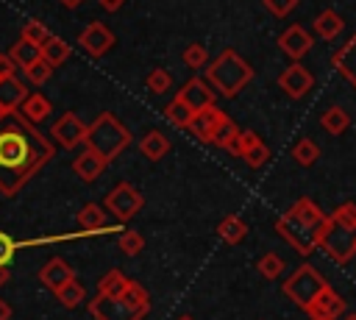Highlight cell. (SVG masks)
I'll return each instance as SVG.
<instances>
[{"mask_svg":"<svg viewBox=\"0 0 356 320\" xmlns=\"http://www.w3.org/2000/svg\"><path fill=\"white\" fill-rule=\"evenodd\" d=\"M56 147L17 111L0 117V192L14 198L50 159Z\"/></svg>","mask_w":356,"mask_h":320,"instance_id":"1","label":"cell"},{"mask_svg":"<svg viewBox=\"0 0 356 320\" xmlns=\"http://www.w3.org/2000/svg\"><path fill=\"white\" fill-rule=\"evenodd\" d=\"M147 312H150V295L134 278L122 295H117V298L95 295L89 301V314L95 320H142Z\"/></svg>","mask_w":356,"mask_h":320,"instance_id":"2","label":"cell"},{"mask_svg":"<svg viewBox=\"0 0 356 320\" xmlns=\"http://www.w3.org/2000/svg\"><path fill=\"white\" fill-rule=\"evenodd\" d=\"M83 145L89 150H95L106 164L114 161L128 145H131V131L111 114V111H100L89 125H86V139Z\"/></svg>","mask_w":356,"mask_h":320,"instance_id":"3","label":"cell"},{"mask_svg":"<svg viewBox=\"0 0 356 320\" xmlns=\"http://www.w3.org/2000/svg\"><path fill=\"white\" fill-rule=\"evenodd\" d=\"M206 81L222 95V97H234L242 92V86H248L253 81V67L236 53V50H222L211 64H206Z\"/></svg>","mask_w":356,"mask_h":320,"instance_id":"4","label":"cell"},{"mask_svg":"<svg viewBox=\"0 0 356 320\" xmlns=\"http://www.w3.org/2000/svg\"><path fill=\"white\" fill-rule=\"evenodd\" d=\"M317 248H323L334 262L345 264L356 256V228H348L337 223L331 214H325V223L317 234Z\"/></svg>","mask_w":356,"mask_h":320,"instance_id":"5","label":"cell"},{"mask_svg":"<svg viewBox=\"0 0 356 320\" xmlns=\"http://www.w3.org/2000/svg\"><path fill=\"white\" fill-rule=\"evenodd\" d=\"M325 287H328V281H325L323 273H320L317 267H312V264H300V267L281 284L284 295H286L298 309H303V312H306V306H309Z\"/></svg>","mask_w":356,"mask_h":320,"instance_id":"6","label":"cell"},{"mask_svg":"<svg viewBox=\"0 0 356 320\" xmlns=\"http://www.w3.org/2000/svg\"><path fill=\"white\" fill-rule=\"evenodd\" d=\"M275 231H278V237H281L286 245H292L300 256H312V253L317 250V234H320V228H312V225L300 223V220L292 217L289 211L275 220Z\"/></svg>","mask_w":356,"mask_h":320,"instance_id":"7","label":"cell"},{"mask_svg":"<svg viewBox=\"0 0 356 320\" xmlns=\"http://www.w3.org/2000/svg\"><path fill=\"white\" fill-rule=\"evenodd\" d=\"M142 206H145L142 192H139L134 184H128V181L117 184V186L106 195V209H108L120 223H128L134 214H139Z\"/></svg>","mask_w":356,"mask_h":320,"instance_id":"8","label":"cell"},{"mask_svg":"<svg viewBox=\"0 0 356 320\" xmlns=\"http://www.w3.org/2000/svg\"><path fill=\"white\" fill-rule=\"evenodd\" d=\"M53 139H56V145L58 147H78V145H83V139H86V122L75 114V111H64L56 122H53Z\"/></svg>","mask_w":356,"mask_h":320,"instance_id":"9","label":"cell"},{"mask_svg":"<svg viewBox=\"0 0 356 320\" xmlns=\"http://www.w3.org/2000/svg\"><path fill=\"white\" fill-rule=\"evenodd\" d=\"M348 312V303L339 292H334V287H325L309 306H306V314L309 320H339L342 314Z\"/></svg>","mask_w":356,"mask_h":320,"instance_id":"10","label":"cell"},{"mask_svg":"<svg viewBox=\"0 0 356 320\" xmlns=\"http://www.w3.org/2000/svg\"><path fill=\"white\" fill-rule=\"evenodd\" d=\"M78 45L89 53V56H95V58H100L103 53H108L111 47H114V33L103 25V22H89L83 31H81V36H78Z\"/></svg>","mask_w":356,"mask_h":320,"instance_id":"11","label":"cell"},{"mask_svg":"<svg viewBox=\"0 0 356 320\" xmlns=\"http://www.w3.org/2000/svg\"><path fill=\"white\" fill-rule=\"evenodd\" d=\"M222 120H225L222 109H217V106L211 103V106L200 109L197 114H192V120H189L186 131H192V134H195V139H200V142H211V136H214V131L222 125Z\"/></svg>","mask_w":356,"mask_h":320,"instance_id":"12","label":"cell"},{"mask_svg":"<svg viewBox=\"0 0 356 320\" xmlns=\"http://www.w3.org/2000/svg\"><path fill=\"white\" fill-rule=\"evenodd\" d=\"M175 97H178L181 103H186V106L192 109V114H197L200 109H206V106L214 103L211 86H209L206 81H200V78H189V81L181 86V92H178Z\"/></svg>","mask_w":356,"mask_h":320,"instance_id":"13","label":"cell"},{"mask_svg":"<svg viewBox=\"0 0 356 320\" xmlns=\"http://www.w3.org/2000/svg\"><path fill=\"white\" fill-rule=\"evenodd\" d=\"M278 47L289 56V58H300L312 50V33L303 25H289L286 31H281L278 36Z\"/></svg>","mask_w":356,"mask_h":320,"instance_id":"14","label":"cell"},{"mask_svg":"<svg viewBox=\"0 0 356 320\" xmlns=\"http://www.w3.org/2000/svg\"><path fill=\"white\" fill-rule=\"evenodd\" d=\"M278 86L289 95V97H303L309 89H312V72L306 70V67H300V64H289L281 75H278Z\"/></svg>","mask_w":356,"mask_h":320,"instance_id":"15","label":"cell"},{"mask_svg":"<svg viewBox=\"0 0 356 320\" xmlns=\"http://www.w3.org/2000/svg\"><path fill=\"white\" fill-rule=\"evenodd\" d=\"M75 278V273H72V267L64 262V259H50V262H44L42 264V270H39V281L50 289V292H58L67 281H72Z\"/></svg>","mask_w":356,"mask_h":320,"instance_id":"16","label":"cell"},{"mask_svg":"<svg viewBox=\"0 0 356 320\" xmlns=\"http://www.w3.org/2000/svg\"><path fill=\"white\" fill-rule=\"evenodd\" d=\"M50 111H53V103H50L42 92H28V97H25L22 106L17 109V114H19L25 122H31V125L44 122V120L50 117Z\"/></svg>","mask_w":356,"mask_h":320,"instance_id":"17","label":"cell"},{"mask_svg":"<svg viewBox=\"0 0 356 320\" xmlns=\"http://www.w3.org/2000/svg\"><path fill=\"white\" fill-rule=\"evenodd\" d=\"M331 64H334V70H339L342 78L356 89V33L331 56Z\"/></svg>","mask_w":356,"mask_h":320,"instance_id":"18","label":"cell"},{"mask_svg":"<svg viewBox=\"0 0 356 320\" xmlns=\"http://www.w3.org/2000/svg\"><path fill=\"white\" fill-rule=\"evenodd\" d=\"M103 170H106V161L95 153V150H83V153H78V159L72 161V173L81 178V181H86V184H92V181H97L100 175H103Z\"/></svg>","mask_w":356,"mask_h":320,"instance_id":"19","label":"cell"},{"mask_svg":"<svg viewBox=\"0 0 356 320\" xmlns=\"http://www.w3.org/2000/svg\"><path fill=\"white\" fill-rule=\"evenodd\" d=\"M25 97H28V86H25L17 75L0 81V109H3L6 114H8V111H17Z\"/></svg>","mask_w":356,"mask_h":320,"instance_id":"20","label":"cell"},{"mask_svg":"<svg viewBox=\"0 0 356 320\" xmlns=\"http://www.w3.org/2000/svg\"><path fill=\"white\" fill-rule=\"evenodd\" d=\"M289 214H292V217H298L300 223L312 225V228H323V223H325L323 209H320L312 198H298V200L289 206Z\"/></svg>","mask_w":356,"mask_h":320,"instance_id":"21","label":"cell"},{"mask_svg":"<svg viewBox=\"0 0 356 320\" xmlns=\"http://www.w3.org/2000/svg\"><path fill=\"white\" fill-rule=\"evenodd\" d=\"M342 28H345V19H342L334 8L320 11V14H317V19H314V33H317L320 39H325V42L337 39V36L342 33Z\"/></svg>","mask_w":356,"mask_h":320,"instance_id":"22","label":"cell"},{"mask_svg":"<svg viewBox=\"0 0 356 320\" xmlns=\"http://www.w3.org/2000/svg\"><path fill=\"white\" fill-rule=\"evenodd\" d=\"M78 228H81L83 234L108 231V225H106V214H103V206H97V203H86V206H81V211H78Z\"/></svg>","mask_w":356,"mask_h":320,"instance_id":"23","label":"cell"},{"mask_svg":"<svg viewBox=\"0 0 356 320\" xmlns=\"http://www.w3.org/2000/svg\"><path fill=\"white\" fill-rule=\"evenodd\" d=\"M8 58L14 61V67H17V70H28L33 61H39V58H42V50H39L33 42H28V39H22V36H19V39L11 45Z\"/></svg>","mask_w":356,"mask_h":320,"instance_id":"24","label":"cell"},{"mask_svg":"<svg viewBox=\"0 0 356 320\" xmlns=\"http://www.w3.org/2000/svg\"><path fill=\"white\" fill-rule=\"evenodd\" d=\"M139 150H142L145 159L159 161V159H164V156L170 153V139H167L161 131H147V134L139 139Z\"/></svg>","mask_w":356,"mask_h":320,"instance_id":"25","label":"cell"},{"mask_svg":"<svg viewBox=\"0 0 356 320\" xmlns=\"http://www.w3.org/2000/svg\"><path fill=\"white\" fill-rule=\"evenodd\" d=\"M39 50H42V58H44L50 67H61V64L70 58V53H72L70 42H64L61 36H50Z\"/></svg>","mask_w":356,"mask_h":320,"instance_id":"26","label":"cell"},{"mask_svg":"<svg viewBox=\"0 0 356 320\" xmlns=\"http://www.w3.org/2000/svg\"><path fill=\"white\" fill-rule=\"evenodd\" d=\"M217 237H220L225 245H236V242H242V239L248 237V225H245V220H242V217L228 214V217L217 225Z\"/></svg>","mask_w":356,"mask_h":320,"instance_id":"27","label":"cell"},{"mask_svg":"<svg viewBox=\"0 0 356 320\" xmlns=\"http://www.w3.org/2000/svg\"><path fill=\"white\" fill-rule=\"evenodd\" d=\"M131 284V278L122 273V270H108V273H103L100 275V281H97V295H108V298H117V295H122L125 292V287Z\"/></svg>","mask_w":356,"mask_h":320,"instance_id":"28","label":"cell"},{"mask_svg":"<svg viewBox=\"0 0 356 320\" xmlns=\"http://www.w3.org/2000/svg\"><path fill=\"white\" fill-rule=\"evenodd\" d=\"M320 125H323L328 134L339 136V134H345V131H348L350 117H348V111H345L342 106H331V109H325V111L320 114Z\"/></svg>","mask_w":356,"mask_h":320,"instance_id":"29","label":"cell"},{"mask_svg":"<svg viewBox=\"0 0 356 320\" xmlns=\"http://www.w3.org/2000/svg\"><path fill=\"white\" fill-rule=\"evenodd\" d=\"M56 298H58V303L64 306V309H75V306H81L83 301H86V289H83V284L78 281V278H72V281H67L58 292H53Z\"/></svg>","mask_w":356,"mask_h":320,"instance_id":"30","label":"cell"},{"mask_svg":"<svg viewBox=\"0 0 356 320\" xmlns=\"http://www.w3.org/2000/svg\"><path fill=\"white\" fill-rule=\"evenodd\" d=\"M292 159H295L298 164H303V167H312V164L320 159V145H317L314 139H298V142L292 145Z\"/></svg>","mask_w":356,"mask_h":320,"instance_id":"31","label":"cell"},{"mask_svg":"<svg viewBox=\"0 0 356 320\" xmlns=\"http://www.w3.org/2000/svg\"><path fill=\"white\" fill-rule=\"evenodd\" d=\"M164 117H167L175 128H186L189 120H192V109H189L186 103H181L178 97H172V100L164 106Z\"/></svg>","mask_w":356,"mask_h":320,"instance_id":"32","label":"cell"},{"mask_svg":"<svg viewBox=\"0 0 356 320\" xmlns=\"http://www.w3.org/2000/svg\"><path fill=\"white\" fill-rule=\"evenodd\" d=\"M256 270H259V275H261V278L275 281V278L284 273V259H281L278 253H264V256L256 262Z\"/></svg>","mask_w":356,"mask_h":320,"instance_id":"33","label":"cell"},{"mask_svg":"<svg viewBox=\"0 0 356 320\" xmlns=\"http://www.w3.org/2000/svg\"><path fill=\"white\" fill-rule=\"evenodd\" d=\"M117 245H120V250H122L125 256H136V253H142V250H145V237H142L139 231L128 228V231H122V234H120Z\"/></svg>","mask_w":356,"mask_h":320,"instance_id":"34","label":"cell"},{"mask_svg":"<svg viewBox=\"0 0 356 320\" xmlns=\"http://www.w3.org/2000/svg\"><path fill=\"white\" fill-rule=\"evenodd\" d=\"M50 36H53V33H50V31H47V25H44V22H39V19H28V22L22 25V39L33 42L36 47H42Z\"/></svg>","mask_w":356,"mask_h":320,"instance_id":"35","label":"cell"},{"mask_svg":"<svg viewBox=\"0 0 356 320\" xmlns=\"http://www.w3.org/2000/svg\"><path fill=\"white\" fill-rule=\"evenodd\" d=\"M236 134H239V125L231 120V117H225L222 120V125L214 131V136H211V145H217V147H231V142L236 139Z\"/></svg>","mask_w":356,"mask_h":320,"instance_id":"36","label":"cell"},{"mask_svg":"<svg viewBox=\"0 0 356 320\" xmlns=\"http://www.w3.org/2000/svg\"><path fill=\"white\" fill-rule=\"evenodd\" d=\"M25 72V78L33 83V86H42L44 81H50V75H53V67L44 61V58H39V61H33L28 70H22Z\"/></svg>","mask_w":356,"mask_h":320,"instance_id":"37","label":"cell"},{"mask_svg":"<svg viewBox=\"0 0 356 320\" xmlns=\"http://www.w3.org/2000/svg\"><path fill=\"white\" fill-rule=\"evenodd\" d=\"M184 64L186 67H192V70H200V67H206L209 64V50L203 47V45H189L186 50H184Z\"/></svg>","mask_w":356,"mask_h":320,"instance_id":"38","label":"cell"},{"mask_svg":"<svg viewBox=\"0 0 356 320\" xmlns=\"http://www.w3.org/2000/svg\"><path fill=\"white\" fill-rule=\"evenodd\" d=\"M170 86H172V75H170L167 70L156 67V70L147 75V89H150V92H156V95H164Z\"/></svg>","mask_w":356,"mask_h":320,"instance_id":"39","label":"cell"},{"mask_svg":"<svg viewBox=\"0 0 356 320\" xmlns=\"http://www.w3.org/2000/svg\"><path fill=\"white\" fill-rule=\"evenodd\" d=\"M256 142H261L259 139V134L256 131H250V128H245V131H239L236 134V139L231 142V147H228V153H234V156H242L248 147H253Z\"/></svg>","mask_w":356,"mask_h":320,"instance_id":"40","label":"cell"},{"mask_svg":"<svg viewBox=\"0 0 356 320\" xmlns=\"http://www.w3.org/2000/svg\"><path fill=\"white\" fill-rule=\"evenodd\" d=\"M239 159H245L248 167H261V164H267V159H270V147H267L264 142H256V145L248 147Z\"/></svg>","mask_w":356,"mask_h":320,"instance_id":"41","label":"cell"},{"mask_svg":"<svg viewBox=\"0 0 356 320\" xmlns=\"http://www.w3.org/2000/svg\"><path fill=\"white\" fill-rule=\"evenodd\" d=\"M337 223H342V225H348V228H356V203H339L337 209H334V214H331Z\"/></svg>","mask_w":356,"mask_h":320,"instance_id":"42","label":"cell"},{"mask_svg":"<svg viewBox=\"0 0 356 320\" xmlns=\"http://www.w3.org/2000/svg\"><path fill=\"white\" fill-rule=\"evenodd\" d=\"M17 248H19V242H14L6 231H0V267H8V264H11Z\"/></svg>","mask_w":356,"mask_h":320,"instance_id":"43","label":"cell"},{"mask_svg":"<svg viewBox=\"0 0 356 320\" xmlns=\"http://www.w3.org/2000/svg\"><path fill=\"white\" fill-rule=\"evenodd\" d=\"M295 6H298V0H264V8H267L273 17H278V19L286 17Z\"/></svg>","mask_w":356,"mask_h":320,"instance_id":"44","label":"cell"},{"mask_svg":"<svg viewBox=\"0 0 356 320\" xmlns=\"http://www.w3.org/2000/svg\"><path fill=\"white\" fill-rule=\"evenodd\" d=\"M14 75H17L14 61H11L8 56H3V53H0V81H3V78H14Z\"/></svg>","mask_w":356,"mask_h":320,"instance_id":"45","label":"cell"},{"mask_svg":"<svg viewBox=\"0 0 356 320\" xmlns=\"http://www.w3.org/2000/svg\"><path fill=\"white\" fill-rule=\"evenodd\" d=\"M97 3H100V8L108 11V14H114V11H120V8L125 6V0H97Z\"/></svg>","mask_w":356,"mask_h":320,"instance_id":"46","label":"cell"},{"mask_svg":"<svg viewBox=\"0 0 356 320\" xmlns=\"http://www.w3.org/2000/svg\"><path fill=\"white\" fill-rule=\"evenodd\" d=\"M0 320H11V303L0 298Z\"/></svg>","mask_w":356,"mask_h":320,"instance_id":"47","label":"cell"},{"mask_svg":"<svg viewBox=\"0 0 356 320\" xmlns=\"http://www.w3.org/2000/svg\"><path fill=\"white\" fill-rule=\"evenodd\" d=\"M11 281V270L8 267H0V287H6Z\"/></svg>","mask_w":356,"mask_h":320,"instance_id":"48","label":"cell"},{"mask_svg":"<svg viewBox=\"0 0 356 320\" xmlns=\"http://www.w3.org/2000/svg\"><path fill=\"white\" fill-rule=\"evenodd\" d=\"M58 3H61L64 8H78V6L83 3V0H58Z\"/></svg>","mask_w":356,"mask_h":320,"instance_id":"49","label":"cell"},{"mask_svg":"<svg viewBox=\"0 0 356 320\" xmlns=\"http://www.w3.org/2000/svg\"><path fill=\"white\" fill-rule=\"evenodd\" d=\"M339 320H356V312H345Z\"/></svg>","mask_w":356,"mask_h":320,"instance_id":"50","label":"cell"},{"mask_svg":"<svg viewBox=\"0 0 356 320\" xmlns=\"http://www.w3.org/2000/svg\"><path fill=\"white\" fill-rule=\"evenodd\" d=\"M178 320H192V317H189V314H184V317H178Z\"/></svg>","mask_w":356,"mask_h":320,"instance_id":"51","label":"cell"},{"mask_svg":"<svg viewBox=\"0 0 356 320\" xmlns=\"http://www.w3.org/2000/svg\"><path fill=\"white\" fill-rule=\"evenodd\" d=\"M3 114H6V111H3V109H0V117H3Z\"/></svg>","mask_w":356,"mask_h":320,"instance_id":"52","label":"cell"}]
</instances>
